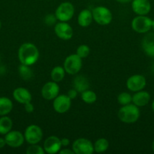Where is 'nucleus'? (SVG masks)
<instances>
[{
    "label": "nucleus",
    "mask_w": 154,
    "mask_h": 154,
    "mask_svg": "<svg viewBox=\"0 0 154 154\" xmlns=\"http://www.w3.org/2000/svg\"><path fill=\"white\" fill-rule=\"evenodd\" d=\"M39 52L37 47L32 43H24L18 50V59L21 64L33 66L39 60Z\"/></svg>",
    "instance_id": "nucleus-1"
},
{
    "label": "nucleus",
    "mask_w": 154,
    "mask_h": 154,
    "mask_svg": "<svg viewBox=\"0 0 154 154\" xmlns=\"http://www.w3.org/2000/svg\"><path fill=\"white\" fill-rule=\"evenodd\" d=\"M140 112L139 107L134 104L123 105L118 111V118L125 123H134L140 118Z\"/></svg>",
    "instance_id": "nucleus-2"
},
{
    "label": "nucleus",
    "mask_w": 154,
    "mask_h": 154,
    "mask_svg": "<svg viewBox=\"0 0 154 154\" xmlns=\"http://www.w3.org/2000/svg\"><path fill=\"white\" fill-rule=\"evenodd\" d=\"M152 27V20L146 15H137L131 21V28L139 34L149 32Z\"/></svg>",
    "instance_id": "nucleus-3"
},
{
    "label": "nucleus",
    "mask_w": 154,
    "mask_h": 154,
    "mask_svg": "<svg viewBox=\"0 0 154 154\" xmlns=\"http://www.w3.org/2000/svg\"><path fill=\"white\" fill-rule=\"evenodd\" d=\"M91 11L93 20L99 25H108L113 20L112 12L107 7L98 6V7H95Z\"/></svg>",
    "instance_id": "nucleus-4"
},
{
    "label": "nucleus",
    "mask_w": 154,
    "mask_h": 154,
    "mask_svg": "<svg viewBox=\"0 0 154 154\" xmlns=\"http://www.w3.org/2000/svg\"><path fill=\"white\" fill-rule=\"evenodd\" d=\"M75 13V8L69 2H62L57 6L55 10V16L57 20L61 22H67L70 20Z\"/></svg>",
    "instance_id": "nucleus-5"
},
{
    "label": "nucleus",
    "mask_w": 154,
    "mask_h": 154,
    "mask_svg": "<svg viewBox=\"0 0 154 154\" xmlns=\"http://www.w3.org/2000/svg\"><path fill=\"white\" fill-rule=\"evenodd\" d=\"M82 59L76 54L68 56L63 63V69L69 75H76L82 67Z\"/></svg>",
    "instance_id": "nucleus-6"
},
{
    "label": "nucleus",
    "mask_w": 154,
    "mask_h": 154,
    "mask_svg": "<svg viewBox=\"0 0 154 154\" xmlns=\"http://www.w3.org/2000/svg\"><path fill=\"white\" fill-rule=\"evenodd\" d=\"M24 138L29 144H39L42 139L43 132L39 126L35 124L30 125L27 127L24 132Z\"/></svg>",
    "instance_id": "nucleus-7"
},
{
    "label": "nucleus",
    "mask_w": 154,
    "mask_h": 154,
    "mask_svg": "<svg viewBox=\"0 0 154 154\" xmlns=\"http://www.w3.org/2000/svg\"><path fill=\"white\" fill-rule=\"evenodd\" d=\"M72 149L75 154H92L95 152L91 141L83 138L75 140L72 143Z\"/></svg>",
    "instance_id": "nucleus-8"
},
{
    "label": "nucleus",
    "mask_w": 154,
    "mask_h": 154,
    "mask_svg": "<svg viewBox=\"0 0 154 154\" xmlns=\"http://www.w3.org/2000/svg\"><path fill=\"white\" fill-rule=\"evenodd\" d=\"M146 85V80L143 75H134L128 78L126 81L127 88L131 92H137L143 90Z\"/></svg>",
    "instance_id": "nucleus-9"
},
{
    "label": "nucleus",
    "mask_w": 154,
    "mask_h": 154,
    "mask_svg": "<svg viewBox=\"0 0 154 154\" xmlns=\"http://www.w3.org/2000/svg\"><path fill=\"white\" fill-rule=\"evenodd\" d=\"M71 107V99L67 95H58L53 102V108L58 114L67 112Z\"/></svg>",
    "instance_id": "nucleus-10"
},
{
    "label": "nucleus",
    "mask_w": 154,
    "mask_h": 154,
    "mask_svg": "<svg viewBox=\"0 0 154 154\" xmlns=\"http://www.w3.org/2000/svg\"><path fill=\"white\" fill-rule=\"evenodd\" d=\"M54 32L59 38L67 41L72 37L73 30L69 23L60 21L59 23H57L54 26Z\"/></svg>",
    "instance_id": "nucleus-11"
},
{
    "label": "nucleus",
    "mask_w": 154,
    "mask_h": 154,
    "mask_svg": "<svg viewBox=\"0 0 154 154\" xmlns=\"http://www.w3.org/2000/svg\"><path fill=\"white\" fill-rule=\"evenodd\" d=\"M60 87L57 82L54 81H49L47 82L42 87L41 90V94L42 97L46 100H54L59 95Z\"/></svg>",
    "instance_id": "nucleus-12"
},
{
    "label": "nucleus",
    "mask_w": 154,
    "mask_h": 154,
    "mask_svg": "<svg viewBox=\"0 0 154 154\" xmlns=\"http://www.w3.org/2000/svg\"><path fill=\"white\" fill-rule=\"evenodd\" d=\"M6 144L13 148L19 147L24 144L25 138L24 135L20 131L11 130L5 136Z\"/></svg>",
    "instance_id": "nucleus-13"
},
{
    "label": "nucleus",
    "mask_w": 154,
    "mask_h": 154,
    "mask_svg": "<svg viewBox=\"0 0 154 154\" xmlns=\"http://www.w3.org/2000/svg\"><path fill=\"white\" fill-rule=\"evenodd\" d=\"M61 141L58 137L51 135L46 138L43 144V148L45 153L48 154H55L59 153L61 149Z\"/></svg>",
    "instance_id": "nucleus-14"
},
{
    "label": "nucleus",
    "mask_w": 154,
    "mask_h": 154,
    "mask_svg": "<svg viewBox=\"0 0 154 154\" xmlns=\"http://www.w3.org/2000/svg\"><path fill=\"white\" fill-rule=\"evenodd\" d=\"M131 8L137 15H147L151 11L149 0H132Z\"/></svg>",
    "instance_id": "nucleus-15"
},
{
    "label": "nucleus",
    "mask_w": 154,
    "mask_h": 154,
    "mask_svg": "<svg viewBox=\"0 0 154 154\" xmlns=\"http://www.w3.org/2000/svg\"><path fill=\"white\" fill-rule=\"evenodd\" d=\"M142 49L147 57L154 58V33H148L141 42Z\"/></svg>",
    "instance_id": "nucleus-16"
},
{
    "label": "nucleus",
    "mask_w": 154,
    "mask_h": 154,
    "mask_svg": "<svg viewBox=\"0 0 154 154\" xmlns=\"http://www.w3.org/2000/svg\"><path fill=\"white\" fill-rule=\"evenodd\" d=\"M151 99L150 94L147 91L142 90L140 91L135 92L132 96V103L135 105L136 106L143 107L148 105Z\"/></svg>",
    "instance_id": "nucleus-17"
},
{
    "label": "nucleus",
    "mask_w": 154,
    "mask_h": 154,
    "mask_svg": "<svg viewBox=\"0 0 154 154\" xmlns=\"http://www.w3.org/2000/svg\"><path fill=\"white\" fill-rule=\"evenodd\" d=\"M13 97L14 100L21 104H26L31 102L32 95L27 89L24 87H18L13 92Z\"/></svg>",
    "instance_id": "nucleus-18"
},
{
    "label": "nucleus",
    "mask_w": 154,
    "mask_h": 154,
    "mask_svg": "<svg viewBox=\"0 0 154 154\" xmlns=\"http://www.w3.org/2000/svg\"><path fill=\"white\" fill-rule=\"evenodd\" d=\"M93 20L92 11L89 9H83L78 16V23L82 27H87Z\"/></svg>",
    "instance_id": "nucleus-19"
},
{
    "label": "nucleus",
    "mask_w": 154,
    "mask_h": 154,
    "mask_svg": "<svg viewBox=\"0 0 154 154\" xmlns=\"http://www.w3.org/2000/svg\"><path fill=\"white\" fill-rule=\"evenodd\" d=\"M73 87L74 89H75L79 93H82L85 90H88L89 81L85 77L79 75V76L75 77L74 79Z\"/></svg>",
    "instance_id": "nucleus-20"
},
{
    "label": "nucleus",
    "mask_w": 154,
    "mask_h": 154,
    "mask_svg": "<svg viewBox=\"0 0 154 154\" xmlns=\"http://www.w3.org/2000/svg\"><path fill=\"white\" fill-rule=\"evenodd\" d=\"M13 108V102L7 97H0V116L8 114Z\"/></svg>",
    "instance_id": "nucleus-21"
},
{
    "label": "nucleus",
    "mask_w": 154,
    "mask_h": 154,
    "mask_svg": "<svg viewBox=\"0 0 154 154\" xmlns=\"http://www.w3.org/2000/svg\"><path fill=\"white\" fill-rule=\"evenodd\" d=\"M13 126V122L9 117L2 116L0 118V135H5L8 132H10Z\"/></svg>",
    "instance_id": "nucleus-22"
},
{
    "label": "nucleus",
    "mask_w": 154,
    "mask_h": 154,
    "mask_svg": "<svg viewBox=\"0 0 154 154\" xmlns=\"http://www.w3.org/2000/svg\"><path fill=\"white\" fill-rule=\"evenodd\" d=\"M65 70L61 66H55L51 72V78L54 82H60L65 77Z\"/></svg>",
    "instance_id": "nucleus-23"
},
{
    "label": "nucleus",
    "mask_w": 154,
    "mask_h": 154,
    "mask_svg": "<svg viewBox=\"0 0 154 154\" xmlns=\"http://www.w3.org/2000/svg\"><path fill=\"white\" fill-rule=\"evenodd\" d=\"M94 144V150L96 153H104L108 149L109 141L106 138H101L97 140Z\"/></svg>",
    "instance_id": "nucleus-24"
},
{
    "label": "nucleus",
    "mask_w": 154,
    "mask_h": 154,
    "mask_svg": "<svg viewBox=\"0 0 154 154\" xmlns=\"http://www.w3.org/2000/svg\"><path fill=\"white\" fill-rule=\"evenodd\" d=\"M81 98L84 102L87 104H92L96 102L97 95L92 90H86L81 93Z\"/></svg>",
    "instance_id": "nucleus-25"
},
{
    "label": "nucleus",
    "mask_w": 154,
    "mask_h": 154,
    "mask_svg": "<svg viewBox=\"0 0 154 154\" xmlns=\"http://www.w3.org/2000/svg\"><path fill=\"white\" fill-rule=\"evenodd\" d=\"M19 74L21 78L25 81L30 80L33 77V72L30 69V66L27 65L21 64L19 66Z\"/></svg>",
    "instance_id": "nucleus-26"
},
{
    "label": "nucleus",
    "mask_w": 154,
    "mask_h": 154,
    "mask_svg": "<svg viewBox=\"0 0 154 154\" xmlns=\"http://www.w3.org/2000/svg\"><path fill=\"white\" fill-rule=\"evenodd\" d=\"M118 103L121 105H126L132 102V96L126 92H122L119 93L117 97Z\"/></svg>",
    "instance_id": "nucleus-27"
},
{
    "label": "nucleus",
    "mask_w": 154,
    "mask_h": 154,
    "mask_svg": "<svg viewBox=\"0 0 154 154\" xmlns=\"http://www.w3.org/2000/svg\"><path fill=\"white\" fill-rule=\"evenodd\" d=\"M27 154H44L45 153L44 148L38 144H30L26 150Z\"/></svg>",
    "instance_id": "nucleus-28"
},
{
    "label": "nucleus",
    "mask_w": 154,
    "mask_h": 154,
    "mask_svg": "<svg viewBox=\"0 0 154 154\" xmlns=\"http://www.w3.org/2000/svg\"><path fill=\"white\" fill-rule=\"evenodd\" d=\"M90 54V48L86 45H81L78 47L76 50V54L79 56L82 59L86 58Z\"/></svg>",
    "instance_id": "nucleus-29"
},
{
    "label": "nucleus",
    "mask_w": 154,
    "mask_h": 154,
    "mask_svg": "<svg viewBox=\"0 0 154 154\" xmlns=\"http://www.w3.org/2000/svg\"><path fill=\"white\" fill-rule=\"evenodd\" d=\"M57 20V19L56 18L55 14H52L46 15V16L45 17V19H44L45 24H47V25L48 26H52L53 24H55Z\"/></svg>",
    "instance_id": "nucleus-30"
},
{
    "label": "nucleus",
    "mask_w": 154,
    "mask_h": 154,
    "mask_svg": "<svg viewBox=\"0 0 154 154\" xmlns=\"http://www.w3.org/2000/svg\"><path fill=\"white\" fill-rule=\"evenodd\" d=\"M24 109H25L26 112L32 113L34 111V106H33V104L31 103V102H27V103L24 104Z\"/></svg>",
    "instance_id": "nucleus-31"
},
{
    "label": "nucleus",
    "mask_w": 154,
    "mask_h": 154,
    "mask_svg": "<svg viewBox=\"0 0 154 154\" xmlns=\"http://www.w3.org/2000/svg\"><path fill=\"white\" fill-rule=\"evenodd\" d=\"M77 95H78V91H77L75 89H71V90H69L67 93V96H69V98L71 100L75 99Z\"/></svg>",
    "instance_id": "nucleus-32"
},
{
    "label": "nucleus",
    "mask_w": 154,
    "mask_h": 154,
    "mask_svg": "<svg viewBox=\"0 0 154 154\" xmlns=\"http://www.w3.org/2000/svg\"><path fill=\"white\" fill-rule=\"evenodd\" d=\"M59 153L60 154H75L74 153V151L72 150V149L71 150V149H69V148H63V149H60V150L59 151Z\"/></svg>",
    "instance_id": "nucleus-33"
},
{
    "label": "nucleus",
    "mask_w": 154,
    "mask_h": 154,
    "mask_svg": "<svg viewBox=\"0 0 154 154\" xmlns=\"http://www.w3.org/2000/svg\"><path fill=\"white\" fill-rule=\"evenodd\" d=\"M60 141H61V145L62 147H67V146L69 145V144H70V141H69V140L67 138H62V139H60Z\"/></svg>",
    "instance_id": "nucleus-34"
},
{
    "label": "nucleus",
    "mask_w": 154,
    "mask_h": 154,
    "mask_svg": "<svg viewBox=\"0 0 154 154\" xmlns=\"http://www.w3.org/2000/svg\"><path fill=\"white\" fill-rule=\"evenodd\" d=\"M5 145H7V144H6V141L5 138H0V149L3 148Z\"/></svg>",
    "instance_id": "nucleus-35"
},
{
    "label": "nucleus",
    "mask_w": 154,
    "mask_h": 154,
    "mask_svg": "<svg viewBox=\"0 0 154 154\" xmlns=\"http://www.w3.org/2000/svg\"><path fill=\"white\" fill-rule=\"evenodd\" d=\"M116 2H118L119 3H129V2H131V1L132 0H116Z\"/></svg>",
    "instance_id": "nucleus-36"
},
{
    "label": "nucleus",
    "mask_w": 154,
    "mask_h": 154,
    "mask_svg": "<svg viewBox=\"0 0 154 154\" xmlns=\"http://www.w3.org/2000/svg\"><path fill=\"white\" fill-rule=\"evenodd\" d=\"M151 107H152V110L153 111V112H154V99L152 100V104H151Z\"/></svg>",
    "instance_id": "nucleus-37"
},
{
    "label": "nucleus",
    "mask_w": 154,
    "mask_h": 154,
    "mask_svg": "<svg viewBox=\"0 0 154 154\" xmlns=\"http://www.w3.org/2000/svg\"><path fill=\"white\" fill-rule=\"evenodd\" d=\"M152 151L154 152V140L152 143Z\"/></svg>",
    "instance_id": "nucleus-38"
},
{
    "label": "nucleus",
    "mask_w": 154,
    "mask_h": 154,
    "mask_svg": "<svg viewBox=\"0 0 154 154\" xmlns=\"http://www.w3.org/2000/svg\"><path fill=\"white\" fill-rule=\"evenodd\" d=\"M152 29H153V31H154V20H152Z\"/></svg>",
    "instance_id": "nucleus-39"
},
{
    "label": "nucleus",
    "mask_w": 154,
    "mask_h": 154,
    "mask_svg": "<svg viewBox=\"0 0 154 154\" xmlns=\"http://www.w3.org/2000/svg\"><path fill=\"white\" fill-rule=\"evenodd\" d=\"M1 27H2V23H1V21H0V29H1Z\"/></svg>",
    "instance_id": "nucleus-40"
},
{
    "label": "nucleus",
    "mask_w": 154,
    "mask_h": 154,
    "mask_svg": "<svg viewBox=\"0 0 154 154\" xmlns=\"http://www.w3.org/2000/svg\"><path fill=\"white\" fill-rule=\"evenodd\" d=\"M0 62H1V56H0Z\"/></svg>",
    "instance_id": "nucleus-41"
}]
</instances>
